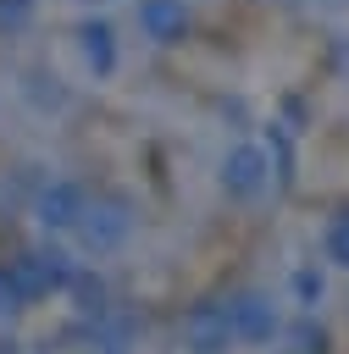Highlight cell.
Segmentation results:
<instances>
[{
  "instance_id": "6da1fadb",
  "label": "cell",
  "mask_w": 349,
  "mask_h": 354,
  "mask_svg": "<svg viewBox=\"0 0 349 354\" xmlns=\"http://www.w3.org/2000/svg\"><path fill=\"white\" fill-rule=\"evenodd\" d=\"M6 271H11V282L22 293V304H39V299H50V293L66 288V277L78 271V260L61 243H33V249H17L6 260Z\"/></svg>"
},
{
  "instance_id": "7a4b0ae2",
  "label": "cell",
  "mask_w": 349,
  "mask_h": 354,
  "mask_svg": "<svg viewBox=\"0 0 349 354\" xmlns=\"http://www.w3.org/2000/svg\"><path fill=\"white\" fill-rule=\"evenodd\" d=\"M127 232H133V205H127V194H94V199L83 205L78 227H72L78 249H89V254H111V249H122Z\"/></svg>"
},
{
  "instance_id": "3957f363",
  "label": "cell",
  "mask_w": 349,
  "mask_h": 354,
  "mask_svg": "<svg viewBox=\"0 0 349 354\" xmlns=\"http://www.w3.org/2000/svg\"><path fill=\"white\" fill-rule=\"evenodd\" d=\"M222 315H227V332L233 343H271L283 337V304L266 293V288H238L233 299H222Z\"/></svg>"
},
{
  "instance_id": "277c9868",
  "label": "cell",
  "mask_w": 349,
  "mask_h": 354,
  "mask_svg": "<svg viewBox=\"0 0 349 354\" xmlns=\"http://www.w3.org/2000/svg\"><path fill=\"white\" fill-rule=\"evenodd\" d=\"M216 188L233 199V205H255L266 188H271V166H266V149L260 144H233L227 155H222V166H216Z\"/></svg>"
},
{
  "instance_id": "5b68a950",
  "label": "cell",
  "mask_w": 349,
  "mask_h": 354,
  "mask_svg": "<svg viewBox=\"0 0 349 354\" xmlns=\"http://www.w3.org/2000/svg\"><path fill=\"white\" fill-rule=\"evenodd\" d=\"M83 205H89V188L72 183V177H55V183L39 188V199H33V221L55 238V232H72V227H78Z\"/></svg>"
},
{
  "instance_id": "8992f818",
  "label": "cell",
  "mask_w": 349,
  "mask_h": 354,
  "mask_svg": "<svg viewBox=\"0 0 349 354\" xmlns=\"http://www.w3.org/2000/svg\"><path fill=\"white\" fill-rule=\"evenodd\" d=\"M72 39H78V55H83V66L94 72V83H105V77H116V28L105 22V17H83L78 28H72Z\"/></svg>"
},
{
  "instance_id": "52a82bcc",
  "label": "cell",
  "mask_w": 349,
  "mask_h": 354,
  "mask_svg": "<svg viewBox=\"0 0 349 354\" xmlns=\"http://www.w3.org/2000/svg\"><path fill=\"white\" fill-rule=\"evenodd\" d=\"M183 348L188 354H227L233 348V332H227L222 304H188L183 310Z\"/></svg>"
},
{
  "instance_id": "ba28073f",
  "label": "cell",
  "mask_w": 349,
  "mask_h": 354,
  "mask_svg": "<svg viewBox=\"0 0 349 354\" xmlns=\"http://www.w3.org/2000/svg\"><path fill=\"white\" fill-rule=\"evenodd\" d=\"M138 28L150 44H183L194 28L188 0H138Z\"/></svg>"
},
{
  "instance_id": "9c48e42d",
  "label": "cell",
  "mask_w": 349,
  "mask_h": 354,
  "mask_svg": "<svg viewBox=\"0 0 349 354\" xmlns=\"http://www.w3.org/2000/svg\"><path fill=\"white\" fill-rule=\"evenodd\" d=\"M61 293L72 299L78 321H105V315H111V282H105L100 271H89V266H78V271L66 277V288H61Z\"/></svg>"
},
{
  "instance_id": "30bf717a",
  "label": "cell",
  "mask_w": 349,
  "mask_h": 354,
  "mask_svg": "<svg viewBox=\"0 0 349 354\" xmlns=\"http://www.w3.org/2000/svg\"><path fill=\"white\" fill-rule=\"evenodd\" d=\"M260 149H266V166L277 171V183L294 188V160H299V155H294V133H288L283 122H266V144H260Z\"/></svg>"
},
{
  "instance_id": "8fae6325",
  "label": "cell",
  "mask_w": 349,
  "mask_h": 354,
  "mask_svg": "<svg viewBox=\"0 0 349 354\" xmlns=\"http://www.w3.org/2000/svg\"><path fill=\"white\" fill-rule=\"evenodd\" d=\"M127 343H133V326L116 321V310L105 321H89V354H127Z\"/></svg>"
},
{
  "instance_id": "7c38bea8",
  "label": "cell",
  "mask_w": 349,
  "mask_h": 354,
  "mask_svg": "<svg viewBox=\"0 0 349 354\" xmlns=\"http://www.w3.org/2000/svg\"><path fill=\"white\" fill-rule=\"evenodd\" d=\"M288 288H294V304H299V315H316V304L327 299V277H321V266H294Z\"/></svg>"
},
{
  "instance_id": "4fadbf2b",
  "label": "cell",
  "mask_w": 349,
  "mask_h": 354,
  "mask_svg": "<svg viewBox=\"0 0 349 354\" xmlns=\"http://www.w3.org/2000/svg\"><path fill=\"white\" fill-rule=\"evenodd\" d=\"M321 254H327V266L349 271V205L327 216V227H321Z\"/></svg>"
},
{
  "instance_id": "5bb4252c",
  "label": "cell",
  "mask_w": 349,
  "mask_h": 354,
  "mask_svg": "<svg viewBox=\"0 0 349 354\" xmlns=\"http://www.w3.org/2000/svg\"><path fill=\"white\" fill-rule=\"evenodd\" d=\"M283 337H294V343H299L294 354H321V348H327V332H321L310 315H294V321H283Z\"/></svg>"
},
{
  "instance_id": "9a60e30c",
  "label": "cell",
  "mask_w": 349,
  "mask_h": 354,
  "mask_svg": "<svg viewBox=\"0 0 349 354\" xmlns=\"http://www.w3.org/2000/svg\"><path fill=\"white\" fill-rule=\"evenodd\" d=\"M33 11H39V0H0V33H22L33 22Z\"/></svg>"
},
{
  "instance_id": "2e32d148",
  "label": "cell",
  "mask_w": 349,
  "mask_h": 354,
  "mask_svg": "<svg viewBox=\"0 0 349 354\" xmlns=\"http://www.w3.org/2000/svg\"><path fill=\"white\" fill-rule=\"evenodd\" d=\"M28 304H22V293H17V282H11V271H6V260H0V321H11V315H22Z\"/></svg>"
},
{
  "instance_id": "e0dca14e",
  "label": "cell",
  "mask_w": 349,
  "mask_h": 354,
  "mask_svg": "<svg viewBox=\"0 0 349 354\" xmlns=\"http://www.w3.org/2000/svg\"><path fill=\"white\" fill-rule=\"evenodd\" d=\"M283 116H288L283 127H288V133L299 138V133H305V100H299V94H288V100H283Z\"/></svg>"
},
{
  "instance_id": "ac0fdd59",
  "label": "cell",
  "mask_w": 349,
  "mask_h": 354,
  "mask_svg": "<svg viewBox=\"0 0 349 354\" xmlns=\"http://www.w3.org/2000/svg\"><path fill=\"white\" fill-rule=\"evenodd\" d=\"M78 6H111V0H78Z\"/></svg>"
},
{
  "instance_id": "d6986e66",
  "label": "cell",
  "mask_w": 349,
  "mask_h": 354,
  "mask_svg": "<svg viewBox=\"0 0 349 354\" xmlns=\"http://www.w3.org/2000/svg\"><path fill=\"white\" fill-rule=\"evenodd\" d=\"M0 354H17V348H11V343H0Z\"/></svg>"
},
{
  "instance_id": "ffe728a7",
  "label": "cell",
  "mask_w": 349,
  "mask_h": 354,
  "mask_svg": "<svg viewBox=\"0 0 349 354\" xmlns=\"http://www.w3.org/2000/svg\"><path fill=\"white\" fill-rule=\"evenodd\" d=\"M277 354H294V348H277Z\"/></svg>"
}]
</instances>
